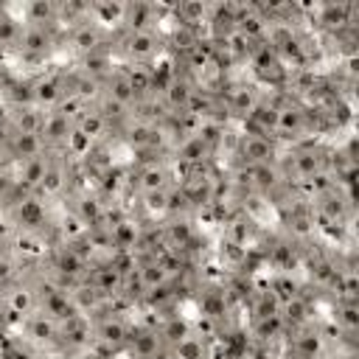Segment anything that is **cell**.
I'll use <instances>...</instances> for the list:
<instances>
[{"mask_svg": "<svg viewBox=\"0 0 359 359\" xmlns=\"http://www.w3.org/2000/svg\"><path fill=\"white\" fill-rule=\"evenodd\" d=\"M87 22H93L104 36H118L126 28V3H87Z\"/></svg>", "mask_w": 359, "mask_h": 359, "instance_id": "cell-12", "label": "cell"}, {"mask_svg": "<svg viewBox=\"0 0 359 359\" xmlns=\"http://www.w3.org/2000/svg\"><path fill=\"white\" fill-rule=\"evenodd\" d=\"M20 34H22V22L14 17L8 6H0V56L17 50Z\"/></svg>", "mask_w": 359, "mask_h": 359, "instance_id": "cell-24", "label": "cell"}, {"mask_svg": "<svg viewBox=\"0 0 359 359\" xmlns=\"http://www.w3.org/2000/svg\"><path fill=\"white\" fill-rule=\"evenodd\" d=\"M0 309H3V317L6 320H14L17 328L39 309V289H36V280L31 275L14 280L11 286H6L0 292Z\"/></svg>", "mask_w": 359, "mask_h": 359, "instance_id": "cell-6", "label": "cell"}, {"mask_svg": "<svg viewBox=\"0 0 359 359\" xmlns=\"http://www.w3.org/2000/svg\"><path fill=\"white\" fill-rule=\"evenodd\" d=\"M25 87H28V101L36 109L53 112L70 93V73L62 67H50V70H42L36 79H31Z\"/></svg>", "mask_w": 359, "mask_h": 359, "instance_id": "cell-5", "label": "cell"}, {"mask_svg": "<svg viewBox=\"0 0 359 359\" xmlns=\"http://www.w3.org/2000/svg\"><path fill=\"white\" fill-rule=\"evenodd\" d=\"M59 50V36L45 28V25H22L20 42H17V56L22 62H48Z\"/></svg>", "mask_w": 359, "mask_h": 359, "instance_id": "cell-8", "label": "cell"}, {"mask_svg": "<svg viewBox=\"0 0 359 359\" xmlns=\"http://www.w3.org/2000/svg\"><path fill=\"white\" fill-rule=\"evenodd\" d=\"M168 359H213V342L205 339L202 334L191 331L185 339H180L168 351Z\"/></svg>", "mask_w": 359, "mask_h": 359, "instance_id": "cell-22", "label": "cell"}, {"mask_svg": "<svg viewBox=\"0 0 359 359\" xmlns=\"http://www.w3.org/2000/svg\"><path fill=\"white\" fill-rule=\"evenodd\" d=\"M236 157L238 165H272L278 163L280 151L269 135H264L261 129H247L236 137Z\"/></svg>", "mask_w": 359, "mask_h": 359, "instance_id": "cell-7", "label": "cell"}, {"mask_svg": "<svg viewBox=\"0 0 359 359\" xmlns=\"http://www.w3.org/2000/svg\"><path fill=\"white\" fill-rule=\"evenodd\" d=\"M90 325H93V348L104 353H123L135 331L132 320L118 306H107L104 311H98L90 320Z\"/></svg>", "mask_w": 359, "mask_h": 359, "instance_id": "cell-2", "label": "cell"}, {"mask_svg": "<svg viewBox=\"0 0 359 359\" xmlns=\"http://www.w3.org/2000/svg\"><path fill=\"white\" fill-rule=\"evenodd\" d=\"M278 317L283 320L286 331L300 328V325H309V323H314V314H311V300H309L303 292H294V294H289V297H283V300H280Z\"/></svg>", "mask_w": 359, "mask_h": 359, "instance_id": "cell-19", "label": "cell"}, {"mask_svg": "<svg viewBox=\"0 0 359 359\" xmlns=\"http://www.w3.org/2000/svg\"><path fill=\"white\" fill-rule=\"evenodd\" d=\"M70 132H73V121L65 112H59V109L45 112L39 137H42V143H45L48 151H62L65 143H67V137H70Z\"/></svg>", "mask_w": 359, "mask_h": 359, "instance_id": "cell-18", "label": "cell"}, {"mask_svg": "<svg viewBox=\"0 0 359 359\" xmlns=\"http://www.w3.org/2000/svg\"><path fill=\"white\" fill-rule=\"evenodd\" d=\"M311 123H314L311 109H309L306 104L294 101V98H286V101H280V104H272V109H269V123H266V135H269L272 140H289V143L294 140V143H300V140L309 137Z\"/></svg>", "mask_w": 359, "mask_h": 359, "instance_id": "cell-1", "label": "cell"}, {"mask_svg": "<svg viewBox=\"0 0 359 359\" xmlns=\"http://www.w3.org/2000/svg\"><path fill=\"white\" fill-rule=\"evenodd\" d=\"M171 205H174V185L171 188H163V191H151V194H140V213L149 219V222H163L165 216H171Z\"/></svg>", "mask_w": 359, "mask_h": 359, "instance_id": "cell-21", "label": "cell"}, {"mask_svg": "<svg viewBox=\"0 0 359 359\" xmlns=\"http://www.w3.org/2000/svg\"><path fill=\"white\" fill-rule=\"evenodd\" d=\"M278 163L283 165L280 168L283 180L303 185L306 180H311L314 174H320L331 165V154L317 143H294L289 149V157H278Z\"/></svg>", "mask_w": 359, "mask_h": 359, "instance_id": "cell-3", "label": "cell"}, {"mask_svg": "<svg viewBox=\"0 0 359 359\" xmlns=\"http://www.w3.org/2000/svg\"><path fill=\"white\" fill-rule=\"evenodd\" d=\"M112 126H115V123L107 118V112L98 107V101L90 104V107L73 121V129H76L79 135L90 137L95 146H101V143L107 140V135H112Z\"/></svg>", "mask_w": 359, "mask_h": 359, "instance_id": "cell-17", "label": "cell"}, {"mask_svg": "<svg viewBox=\"0 0 359 359\" xmlns=\"http://www.w3.org/2000/svg\"><path fill=\"white\" fill-rule=\"evenodd\" d=\"M227 93L219 98V107H224V112L230 115V118H241V121H252V115L261 109V104H264V95H261V90L255 87V84H247V81H241V84H230V87H224Z\"/></svg>", "mask_w": 359, "mask_h": 359, "instance_id": "cell-10", "label": "cell"}, {"mask_svg": "<svg viewBox=\"0 0 359 359\" xmlns=\"http://www.w3.org/2000/svg\"><path fill=\"white\" fill-rule=\"evenodd\" d=\"M250 334L261 342V345H272V342H278V339H283V334H286V325H283V320L278 317V314H272V317H255L252 320V325H250Z\"/></svg>", "mask_w": 359, "mask_h": 359, "instance_id": "cell-25", "label": "cell"}, {"mask_svg": "<svg viewBox=\"0 0 359 359\" xmlns=\"http://www.w3.org/2000/svg\"><path fill=\"white\" fill-rule=\"evenodd\" d=\"M8 255H11V241L0 238V261H3V258H8Z\"/></svg>", "mask_w": 359, "mask_h": 359, "instance_id": "cell-26", "label": "cell"}, {"mask_svg": "<svg viewBox=\"0 0 359 359\" xmlns=\"http://www.w3.org/2000/svg\"><path fill=\"white\" fill-rule=\"evenodd\" d=\"M123 353H129L132 359H160V356H168V351H165V345H163V339H160L154 325H135Z\"/></svg>", "mask_w": 359, "mask_h": 359, "instance_id": "cell-15", "label": "cell"}, {"mask_svg": "<svg viewBox=\"0 0 359 359\" xmlns=\"http://www.w3.org/2000/svg\"><path fill=\"white\" fill-rule=\"evenodd\" d=\"M107 45V36L93 25V22H79L76 28H70L65 36H62V42H59V48H67L76 59H81V56H87V53H93V50H98V48H104Z\"/></svg>", "mask_w": 359, "mask_h": 359, "instance_id": "cell-13", "label": "cell"}, {"mask_svg": "<svg viewBox=\"0 0 359 359\" xmlns=\"http://www.w3.org/2000/svg\"><path fill=\"white\" fill-rule=\"evenodd\" d=\"M154 328H157V334H160V339H163L165 351H171L180 339H185V337L194 331L191 320H188V317H182V314H165Z\"/></svg>", "mask_w": 359, "mask_h": 359, "instance_id": "cell-23", "label": "cell"}, {"mask_svg": "<svg viewBox=\"0 0 359 359\" xmlns=\"http://www.w3.org/2000/svg\"><path fill=\"white\" fill-rule=\"evenodd\" d=\"M20 334H22V342L31 345V348H36V351H56V348H62L59 320L42 314V311H34L20 325Z\"/></svg>", "mask_w": 359, "mask_h": 359, "instance_id": "cell-11", "label": "cell"}, {"mask_svg": "<svg viewBox=\"0 0 359 359\" xmlns=\"http://www.w3.org/2000/svg\"><path fill=\"white\" fill-rule=\"evenodd\" d=\"M112 50L121 53V65H151L168 45L163 31H121Z\"/></svg>", "mask_w": 359, "mask_h": 359, "instance_id": "cell-4", "label": "cell"}, {"mask_svg": "<svg viewBox=\"0 0 359 359\" xmlns=\"http://www.w3.org/2000/svg\"><path fill=\"white\" fill-rule=\"evenodd\" d=\"M129 185L140 194H151V191H163L174 185L171 177V163L168 157H146L132 174H129Z\"/></svg>", "mask_w": 359, "mask_h": 359, "instance_id": "cell-9", "label": "cell"}, {"mask_svg": "<svg viewBox=\"0 0 359 359\" xmlns=\"http://www.w3.org/2000/svg\"><path fill=\"white\" fill-rule=\"evenodd\" d=\"M42 121H45V112L36 109L31 101L8 104V112H6L8 132H17V135H39L42 132Z\"/></svg>", "mask_w": 359, "mask_h": 359, "instance_id": "cell-16", "label": "cell"}, {"mask_svg": "<svg viewBox=\"0 0 359 359\" xmlns=\"http://www.w3.org/2000/svg\"><path fill=\"white\" fill-rule=\"evenodd\" d=\"M331 311H334V314L328 317V323L337 328V334H339L342 339L351 342L353 334H356V328H359V303H356V300H337Z\"/></svg>", "mask_w": 359, "mask_h": 359, "instance_id": "cell-20", "label": "cell"}, {"mask_svg": "<svg viewBox=\"0 0 359 359\" xmlns=\"http://www.w3.org/2000/svg\"><path fill=\"white\" fill-rule=\"evenodd\" d=\"M107 236L115 252H135L137 247H143V222L123 213L118 222L107 227Z\"/></svg>", "mask_w": 359, "mask_h": 359, "instance_id": "cell-14", "label": "cell"}]
</instances>
